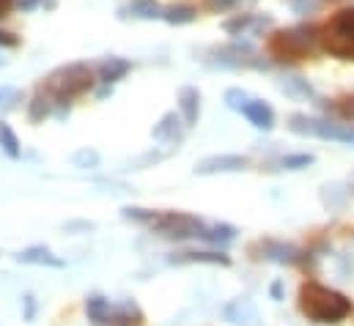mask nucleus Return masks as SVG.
I'll use <instances>...</instances> for the list:
<instances>
[{"instance_id": "39448f33", "label": "nucleus", "mask_w": 354, "mask_h": 326, "mask_svg": "<svg viewBox=\"0 0 354 326\" xmlns=\"http://www.w3.org/2000/svg\"><path fill=\"white\" fill-rule=\"evenodd\" d=\"M288 129L297 132V135H316L322 140L354 143L352 124H338V121H324V118H308V115H291Z\"/></svg>"}, {"instance_id": "f03ea898", "label": "nucleus", "mask_w": 354, "mask_h": 326, "mask_svg": "<svg viewBox=\"0 0 354 326\" xmlns=\"http://www.w3.org/2000/svg\"><path fill=\"white\" fill-rule=\"evenodd\" d=\"M91 85H93V72H91V66H86V64H69V66H61L58 72H53V75L47 77L41 93H47V96H53L55 102L66 104V102H72V99L88 93Z\"/></svg>"}, {"instance_id": "423d86ee", "label": "nucleus", "mask_w": 354, "mask_h": 326, "mask_svg": "<svg viewBox=\"0 0 354 326\" xmlns=\"http://www.w3.org/2000/svg\"><path fill=\"white\" fill-rule=\"evenodd\" d=\"M154 231H160L162 236H176V239H189V236H201L203 222L189 217V214H154V220L149 222Z\"/></svg>"}, {"instance_id": "7ed1b4c3", "label": "nucleus", "mask_w": 354, "mask_h": 326, "mask_svg": "<svg viewBox=\"0 0 354 326\" xmlns=\"http://www.w3.org/2000/svg\"><path fill=\"white\" fill-rule=\"evenodd\" d=\"M319 44L341 61H354V8H341L330 17L319 33Z\"/></svg>"}, {"instance_id": "6ab92c4d", "label": "nucleus", "mask_w": 354, "mask_h": 326, "mask_svg": "<svg viewBox=\"0 0 354 326\" xmlns=\"http://www.w3.org/2000/svg\"><path fill=\"white\" fill-rule=\"evenodd\" d=\"M248 102H250V93L248 90H242V88H228L225 90V104L231 110H242Z\"/></svg>"}, {"instance_id": "2eb2a0df", "label": "nucleus", "mask_w": 354, "mask_h": 326, "mask_svg": "<svg viewBox=\"0 0 354 326\" xmlns=\"http://www.w3.org/2000/svg\"><path fill=\"white\" fill-rule=\"evenodd\" d=\"M86 310H88V316L93 324H107V318H110V305H107V299H102V296L88 299Z\"/></svg>"}, {"instance_id": "6e6552de", "label": "nucleus", "mask_w": 354, "mask_h": 326, "mask_svg": "<svg viewBox=\"0 0 354 326\" xmlns=\"http://www.w3.org/2000/svg\"><path fill=\"white\" fill-rule=\"evenodd\" d=\"M248 167V157L239 154H223V157H206L203 162L195 164V173L209 175V173H231V170H245Z\"/></svg>"}, {"instance_id": "cd10ccee", "label": "nucleus", "mask_w": 354, "mask_h": 326, "mask_svg": "<svg viewBox=\"0 0 354 326\" xmlns=\"http://www.w3.org/2000/svg\"><path fill=\"white\" fill-rule=\"evenodd\" d=\"M41 0H17V6L22 8V11H30V8H36Z\"/></svg>"}, {"instance_id": "9d476101", "label": "nucleus", "mask_w": 354, "mask_h": 326, "mask_svg": "<svg viewBox=\"0 0 354 326\" xmlns=\"http://www.w3.org/2000/svg\"><path fill=\"white\" fill-rule=\"evenodd\" d=\"M178 110H181L187 126H192L198 121V113H201V93H198V88L184 85L178 90Z\"/></svg>"}, {"instance_id": "f3484780", "label": "nucleus", "mask_w": 354, "mask_h": 326, "mask_svg": "<svg viewBox=\"0 0 354 326\" xmlns=\"http://www.w3.org/2000/svg\"><path fill=\"white\" fill-rule=\"evenodd\" d=\"M0 146H3V151H6L11 160L19 157V140H17V135L11 132V126H8L6 121H0Z\"/></svg>"}, {"instance_id": "bb28decb", "label": "nucleus", "mask_w": 354, "mask_h": 326, "mask_svg": "<svg viewBox=\"0 0 354 326\" xmlns=\"http://www.w3.org/2000/svg\"><path fill=\"white\" fill-rule=\"evenodd\" d=\"M14 6H17V0H0V19H3V17H8Z\"/></svg>"}, {"instance_id": "c85d7f7f", "label": "nucleus", "mask_w": 354, "mask_h": 326, "mask_svg": "<svg viewBox=\"0 0 354 326\" xmlns=\"http://www.w3.org/2000/svg\"><path fill=\"white\" fill-rule=\"evenodd\" d=\"M234 3H239V0H209V6H214V8H228Z\"/></svg>"}, {"instance_id": "393cba45", "label": "nucleus", "mask_w": 354, "mask_h": 326, "mask_svg": "<svg viewBox=\"0 0 354 326\" xmlns=\"http://www.w3.org/2000/svg\"><path fill=\"white\" fill-rule=\"evenodd\" d=\"M19 44V39L14 36V33H6V30H0V47H17Z\"/></svg>"}, {"instance_id": "a211bd4d", "label": "nucleus", "mask_w": 354, "mask_h": 326, "mask_svg": "<svg viewBox=\"0 0 354 326\" xmlns=\"http://www.w3.org/2000/svg\"><path fill=\"white\" fill-rule=\"evenodd\" d=\"M280 88L286 93H291V96H302V99H310L313 96V88L308 85V80H302V77H286V80H280Z\"/></svg>"}, {"instance_id": "4468645a", "label": "nucleus", "mask_w": 354, "mask_h": 326, "mask_svg": "<svg viewBox=\"0 0 354 326\" xmlns=\"http://www.w3.org/2000/svg\"><path fill=\"white\" fill-rule=\"evenodd\" d=\"M140 313H138V307H132V305H124L113 318H107V324L110 326H140Z\"/></svg>"}, {"instance_id": "4be33fe9", "label": "nucleus", "mask_w": 354, "mask_h": 326, "mask_svg": "<svg viewBox=\"0 0 354 326\" xmlns=\"http://www.w3.org/2000/svg\"><path fill=\"white\" fill-rule=\"evenodd\" d=\"M308 164H313V157H310V154L283 157V167H288V170H299V167H308Z\"/></svg>"}, {"instance_id": "0eeeda50", "label": "nucleus", "mask_w": 354, "mask_h": 326, "mask_svg": "<svg viewBox=\"0 0 354 326\" xmlns=\"http://www.w3.org/2000/svg\"><path fill=\"white\" fill-rule=\"evenodd\" d=\"M269 25H272V17H264V14H239V17L228 19L223 28L231 36H253V33H261Z\"/></svg>"}, {"instance_id": "f8f14e48", "label": "nucleus", "mask_w": 354, "mask_h": 326, "mask_svg": "<svg viewBox=\"0 0 354 326\" xmlns=\"http://www.w3.org/2000/svg\"><path fill=\"white\" fill-rule=\"evenodd\" d=\"M121 17H132V19H162V6L154 0H138L127 8H121Z\"/></svg>"}, {"instance_id": "412c9836", "label": "nucleus", "mask_w": 354, "mask_h": 326, "mask_svg": "<svg viewBox=\"0 0 354 326\" xmlns=\"http://www.w3.org/2000/svg\"><path fill=\"white\" fill-rule=\"evenodd\" d=\"M176 124H178L176 113H168V115L160 121V126H154V137H157V140H165V137H168V135L176 129Z\"/></svg>"}, {"instance_id": "b1692460", "label": "nucleus", "mask_w": 354, "mask_h": 326, "mask_svg": "<svg viewBox=\"0 0 354 326\" xmlns=\"http://www.w3.org/2000/svg\"><path fill=\"white\" fill-rule=\"evenodd\" d=\"M338 113H341L346 121H354V99H344V102L338 104Z\"/></svg>"}, {"instance_id": "5701e85b", "label": "nucleus", "mask_w": 354, "mask_h": 326, "mask_svg": "<svg viewBox=\"0 0 354 326\" xmlns=\"http://www.w3.org/2000/svg\"><path fill=\"white\" fill-rule=\"evenodd\" d=\"M316 6H319V0H291V8L297 14H310Z\"/></svg>"}, {"instance_id": "dca6fc26", "label": "nucleus", "mask_w": 354, "mask_h": 326, "mask_svg": "<svg viewBox=\"0 0 354 326\" xmlns=\"http://www.w3.org/2000/svg\"><path fill=\"white\" fill-rule=\"evenodd\" d=\"M19 260H22V263H50V266H61V260L53 258V252H50V249H41V247L25 249V252L19 255Z\"/></svg>"}, {"instance_id": "9b49d317", "label": "nucleus", "mask_w": 354, "mask_h": 326, "mask_svg": "<svg viewBox=\"0 0 354 326\" xmlns=\"http://www.w3.org/2000/svg\"><path fill=\"white\" fill-rule=\"evenodd\" d=\"M129 69H132L129 61H124V58H110V61H104V64L99 66V80L104 82V85H113V82L124 80V77L129 75Z\"/></svg>"}, {"instance_id": "f257e3e1", "label": "nucleus", "mask_w": 354, "mask_h": 326, "mask_svg": "<svg viewBox=\"0 0 354 326\" xmlns=\"http://www.w3.org/2000/svg\"><path fill=\"white\" fill-rule=\"evenodd\" d=\"M299 310L316 324H338L352 313V302L319 282H308L299 288Z\"/></svg>"}, {"instance_id": "c756f323", "label": "nucleus", "mask_w": 354, "mask_h": 326, "mask_svg": "<svg viewBox=\"0 0 354 326\" xmlns=\"http://www.w3.org/2000/svg\"><path fill=\"white\" fill-rule=\"evenodd\" d=\"M272 296H274V299H280V282H274V285H272Z\"/></svg>"}, {"instance_id": "a878e982", "label": "nucleus", "mask_w": 354, "mask_h": 326, "mask_svg": "<svg viewBox=\"0 0 354 326\" xmlns=\"http://www.w3.org/2000/svg\"><path fill=\"white\" fill-rule=\"evenodd\" d=\"M80 162H91V164H96V162H99V157H96L93 151H80V154L75 157V164H80Z\"/></svg>"}, {"instance_id": "20e7f679", "label": "nucleus", "mask_w": 354, "mask_h": 326, "mask_svg": "<svg viewBox=\"0 0 354 326\" xmlns=\"http://www.w3.org/2000/svg\"><path fill=\"white\" fill-rule=\"evenodd\" d=\"M313 28H294V30H280L269 39V55L277 61H299L308 58L313 50Z\"/></svg>"}, {"instance_id": "aec40b11", "label": "nucleus", "mask_w": 354, "mask_h": 326, "mask_svg": "<svg viewBox=\"0 0 354 326\" xmlns=\"http://www.w3.org/2000/svg\"><path fill=\"white\" fill-rule=\"evenodd\" d=\"M178 263L184 260H198V263H228L225 255H214V252H184V258H176Z\"/></svg>"}, {"instance_id": "ddd939ff", "label": "nucleus", "mask_w": 354, "mask_h": 326, "mask_svg": "<svg viewBox=\"0 0 354 326\" xmlns=\"http://www.w3.org/2000/svg\"><path fill=\"white\" fill-rule=\"evenodd\" d=\"M195 17H198V11L189 3H174V6L162 8V19L168 25H189V22H195Z\"/></svg>"}, {"instance_id": "1a4fd4ad", "label": "nucleus", "mask_w": 354, "mask_h": 326, "mask_svg": "<svg viewBox=\"0 0 354 326\" xmlns=\"http://www.w3.org/2000/svg\"><path fill=\"white\" fill-rule=\"evenodd\" d=\"M256 129H264V132H269L272 126H274V110L266 104V102H261V99H250L242 110H239Z\"/></svg>"}, {"instance_id": "7c9ffc66", "label": "nucleus", "mask_w": 354, "mask_h": 326, "mask_svg": "<svg viewBox=\"0 0 354 326\" xmlns=\"http://www.w3.org/2000/svg\"><path fill=\"white\" fill-rule=\"evenodd\" d=\"M6 93H8V90H3V88H0V99H3V96H6Z\"/></svg>"}]
</instances>
